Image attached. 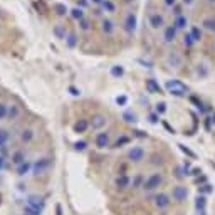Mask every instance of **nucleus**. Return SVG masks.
<instances>
[{
	"mask_svg": "<svg viewBox=\"0 0 215 215\" xmlns=\"http://www.w3.org/2000/svg\"><path fill=\"white\" fill-rule=\"evenodd\" d=\"M165 88L168 89V93L173 94V96H178V98H185L188 94V86L183 84L178 79H168L165 82Z\"/></svg>",
	"mask_w": 215,
	"mask_h": 215,
	"instance_id": "nucleus-1",
	"label": "nucleus"
},
{
	"mask_svg": "<svg viewBox=\"0 0 215 215\" xmlns=\"http://www.w3.org/2000/svg\"><path fill=\"white\" fill-rule=\"evenodd\" d=\"M163 181H165V176L161 175L160 172L151 173V175L143 181V187L141 188L144 190V192H153V190H156L158 187H161V185H163Z\"/></svg>",
	"mask_w": 215,
	"mask_h": 215,
	"instance_id": "nucleus-2",
	"label": "nucleus"
},
{
	"mask_svg": "<svg viewBox=\"0 0 215 215\" xmlns=\"http://www.w3.org/2000/svg\"><path fill=\"white\" fill-rule=\"evenodd\" d=\"M144 148L140 146V144H136V146H131L130 150H128V160L131 161V163H141V161L144 160Z\"/></svg>",
	"mask_w": 215,
	"mask_h": 215,
	"instance_id": "nucleus-3",
	"label": "nucleus"
},
{
	"mask_svg": "<svg viewBox=\"0 0 215 215\" xmlns=\"http://www.w3.org/2000/svg\"><path fill=\"white\" fill-rule=\"evenodd\" d=\"M153 204L158 210H167L168 207L172 205V198L170 195H167V193H156L155 197H153Z\"/></svg>",
	"mask_w": 215,
	"mask_h": 215,
	"instance_id": "nucleus-4",
	"label": "nucleus"
},
{
	"mask_svg": "<svg viewBox=\"0 0 215 215\" xmlns=\"http://www.w3.org/2000/svg\"><path fill=\"white\" fill-rule=\"evenodd\" d=\"M188 197V188L183 187V185H176V187H173L172 190V198L175 202H178V204H181V202H185Z\"/></svg>",
	"mask_w": 215,
	"mask_h": 215,
	"instance_id": "nucleus-5",
	"label": "nucleus"
},
{
	"mask_svg": "<svg viewBox=\"0 0 215 215\" xmlns=\"http://www.w3.org/2000/svg\"><path fill=\"white\" fill-rule=\"evenodd\" d=\"M167 66L178 69V67H181V66H183V57H181L178 52H170V54L167 56Z\"/></svg>",
	"mask_w": 215,
	"mask_h": 215,
	"instance_id": "nucleus-6",
	"label": "nucleus"
},
{
	"mask_svg": "<svg viewBox=\"0 0 215 215\" xmlns=\"http://www.w3.org/2000/svg\"><path fill=\"white\" fill-rule=\"evenodd\" d=\"M131 178L128 175H125V173H121V175H118L116 176V180H114V187H116L118 190H126V188H130L131 187Z\"/></svg>",
	"mask_w": 215,
	"mask_h": 215,
	"instance_id": "nucleus-7",
	"label": "nucleus"
},
{
	"mask_svg": "<svg viewBox=\"0 0 215 215\" xmlns=\"http://www.w3.org/2000/svg\"><path fill=\"white\" fill-rule=\"evenodd\" d=\"M136 24H138L136 15L133 14V12H130V14L126 15V19H125V30L128 32V34H133V32L136 30Z\"/></svg>",
	"mask_w": 215,
	"mask_h": 215,
	"instance_id": "nucleus-8",
	"label": "nucleus"
},
{
	"mask_svg": "<svg viewBox=\"0 0 215 215\" xmlns=\"http://www.w3.org/2000/svg\"><path fill=\"white\" fill-rule=\"evenodd\" d=\"M109 133H106V131H103V133H98L96 138H94V143H96L98 148H108L109 146Z\"/></svg>",
	"mask_w": 215,
	"mask_h": 215,
	"instance_id": "nucleus-9",
	"label": "nucleus"
},
{
	"mask_svg": "<svg viewBox=\"0 0 215 215\" xmlns=\"http://www.w3.org/2000/svg\"><path fill=\"white\" fill-rule=\"evenodd\" d=\"M150 25L153 29H160L165 25V17L161 14H158V12H153V14H150Z\"/></svg>",
	"mask_w": 215,
	"mask_h": 215,
	"instance_id": "nucleus-10",
	"label": "nucleus"
},
{
	"mask_svg": "<svg viewBox=\"0 0 215 215\" xmlns=\"http://www.w3.org/2000/svg\"><path fill=\"white\" fill-rule=\"evenodd\" d=\"M175 37H176V27L173 25H167L165 27V32H163V40L167 44H172L173 40H175Z\"/></svg>",
	"mask_w": 215,
	"mask_h": 215,
	"instance_id": "nucleus-11",
	"label": "nucleus"
},
{
	"mask_svg": "<svg viewBox=\"0 0 215 215\" xmlns=\"http://www.w3.org/2000/svg\"><path fill=\"white\" fill-rule=\"evenodd\" d=\"M146 89H148V93H153V94H160V93H163V89H161V86H160V82L156 81V79H153V77H150V79H146Z\"/></svg>",
	"mask_w": 215,
	"mask_h": 215,
	"instance_id": "nucleus-12",
	"label": "nucleus"
},
{
	"mask_svg": "<svg viewBox=\"0 0 215 215\" xmlns=\"http://www.w3.org/2000/svg\"><path fill=\"white\" fill-rule=\"evenodd\" d=\"M195 74H197L198 79H207V77H208V74H210L208 66H207L205 62H198L195 66Z\"/></svg>",
	"mask_w": 215,
	"mask_h": 215,
	"instance_id": "nucleus-13",
	"label": "nucleus"
},
{
	"mask_svg": "<svg viewBox=\"0 0 215 215\" xmlns=\"http://www.w3.org/2000/svg\"><path fill=\"white\" fill-rule=\"evenodd\" d=\"M106 123H108L106 116H103V114H94L93 121H91V128H93V130H101L103 126H106Z\"/></svg>",
	"mask_w": 215,
	"mask_h": 215,
	"instance_id": "nucleus-14",
	"label": "nucleus"
},
{
	"mask_svg": "<svg viewBox=\"0 0 215 215\" xmlns=\"http://www.w3.org/2000/svg\"><path fill=\"white\" fill-rule=\"evenodd\" d=\"M89 126H91V123L88 119H77L74 123V133H86Z\"/></svg>",
	"mask_w": 215,
	"mask_h": 215,
	"instance_id": "nucleus-15",
	"label": "nucleus"
},
{
	"mask_svg": "<svg viewBox=\"0 0 215 215\" xmlns=\"http://www.w3.org/2000/svg\"><path fill=\"white\" fill-rule=\"evenodd\" d=\"M27 205L32 207V208H35V210H40V212L44 210V200L39 198V197H29Z\"/></svg>",
	"mask_w": 215,
	"mask_h": 215,
	"instance_id": "nucleus-16",
	"label": "nucleus"
},
{
	"mask_svg": "<svg viewBox=\"0 0 215 215\" xmlns=\"http://www.w3.org/2000/svg\"><path fill=\"white\" fill-rule=\"evenodd\" d=\"M49 167V158H40L39 161H35L34 163V173L35 175H39V173H42V172H45V168Z\"/></svg>",
	"mask_w": 215,
	"mask_h": 215,
	"instance_id": "nucleus-17",
	"label": "nucleus"
},
{
	"mask_svg": "<svg viewBox=\"0 0 215 215\" xmlns=\"http://www.w3.org/2000/svg\"><path fill=\"white\" fill-rule=\"evenodd\" d=\"M101 29H103V32H104V34L111 35L114 32V22H113V20H109V19H103Z\"/></svg>",
	"mask_w": 215,
	"mask_h": 215,
	"instance_id": "nucleus-18",
	"label": "nucleus"
},
{
	"mask_svg": "<svg viewBox=\"0 0 215 215\" xmlns=\"http://www.w3.org/2000/svg\"><path fill=\"white\" fill-rule=\"evenodd\" d=\"M52 34L57 37V39H61V40H66V37H67V32H66V27L64 25H61V24H57V25H54L52 29Z\"/></svg>",
	"mask_w": 215,
	"mask_h": 215,
	"instance_id": "nucleus-19",
	"label": "nucleus"
},
{
	"mask_svg": "<svg viewBox=\"0 0 215 215\" xmlns=\"http://www.w3.org/2000/svg\"><path fill=\"white\" fill-rule=\"evenodd\" d=\"M32 167H34V163H30V161H25V163L19 165V167H17V175L19 176H25L27 173H30Z\"/></svg>",
	"mask_w": 215,
	"mask_h": 215,
	"instance_id": "nucleus-20",
	"label": "nucleus"
},
{
	"mask_svg": "<svg viewBox=\"0 0 215 215\" xmlns=\"http://www.w3.org/2000/svg\"><path fill=\"white\" fill-rule=\"evenodd\" d=\"M79 42V39H77L76 32H67V37H66V45H67L69 49H74Z\"/></svg>",
	"mask_w": 215,
	"mask_h": 215,
	"instance_id": "nucleus-21",
	"label": "nucleus"
},
{
	"mask_svg": "<svg viewBox=\"0 0 215 215\" xmlns=\"http://www.w3.org/2000/svg\"><path fill=\"white\" fill-rule=\"evenodd\" d=\"M202 25H204V29H207V30L215 32V17H213V15L205 17L204 20H202Z\"/></svg>",
	"mask_w": 215,
	"mask_h": 215,
	"instance_id": "nucleus-22",
	"label": "nucleus"
},
{
	"mask_svg": "<svg viewBox=\"0 0 215 215\" xmlns=\"http://www.w3.org/2000/svg\"><path fill=\"white\" fill-rule=\"evenodd\" d=\"M32 140H34V131H32L30 128L22 130V133H20V141L22 143H30Z\"/></svg>",
	"mask_w": 215,
	"mask_h": 215,
	"instance_id": "nucleus-23",
	"label": "nucleus"
},
{
	"mask_svg": "<svg viewBox=\"0 0 215 215\" xmlns=\"http://www.w3.org/2000/svg\"><path fill=\"white\" fill-rule=\"evenodd\" d=\"M25 153H24V151H15L14 153V155H12V163H14V165H17V167H19V165H22V163H25Z\"/></svg>",
	"mask_w": 215,
	"mask_h": 215,
	"instance_id": "nucleus-24",
	"label": "nucleus"
},
{
	"mask_svg": "<svg viewBox=\"0 0 215 215\" xmlns=\"http://www.w3.org/2000/svg\"><path fill=\"white\" fill-rule=\"evenodd\" d=\"M205 207H207V197L205 195H198L195 198V208H197V212L205 210Z\"/></svg>",
	"mask_w": 215,
	"mask_h": 215,
	"instance_id": "nucleus-25",
	"label": "nucleus"
},
{
	"mask_svg": "<svg viewBox=\"0 0 215 215\" xmlns=\"http://www.w3.org/2000/svg\"><path fill=\"white\" fill-rule=\"evenodd\" d=\"M109 74H111L113 77H121L123 74H125V67H123V66H119V64H116V66H111Z\"/></svg>",
	"mask_w": 215,
	"mask_h": 215,
	"instance_id": "nucleus-26",
	"label": "nucleus"
},
{
	"mask_svg": "<svg viewBox=\"0 0 215 215\" xmlns=\"http://www.w3.org/2000/svg\"><path fill=\"white\" fill-rule=\"evenodd\" d=\"M187 24H188V20H187L185 15H176L175 24H173V25H175L176 30H178V29H185V27H187Z\"/></svg>",
	"mask_w": 215,
	"mask_h": 215,
	"instance_id": "nucleus-27",
	"label": "nucleus"
},
{
	"mask_svg": "<svg viewBox=\"0 0 215 215\" xmlns=\"http://www.w3.org/2000/svg\"><path fill=\"white\" fill-rule=\"evenodd\" d=\"M123 119H125L126 123L135 125V123L138 121V116H136V113H133V111H125V113H123Z\"/></svg>",
	"mask_w": 215,
	"mask_h": 215,
	"instance_id": "nucleus-28",
	"label": "nucleus"
},
{
	"mask_svg": "<svg viewBox=\"0 0 215 215\" xmlns=\"http://www.w3.org/2000/svg\"><path fill=\"white\" fill-rule=\"evenodd\" d=\"M52 9H54V12H56L57 15H61V17L67 14V7H66V3L57 2V3H54V7H52Z\"/></svg>",
	"mask_w": 215,
	"mask_h": 215,
	"instance_id": "nucleus-29",
	"label": "nucleus"
},
{
	"mask_svg": "<svg viewBox=\"0 0 215 215\" xmlns=\"http://www.w3.org/2000/svg\"><path fill=\"white\" fill-rule=\"evenodd\" d=\"M20 113H22V111H20V108H19L17 104H12V106L9 108V118H10V119H17V118L20 116Z\"/></svg>",
	"mask_w": 215,
	"mask_h": 215,
	"instance_id": "nucleus-30",
	"label": "nucleus"
},
{
	"mask_svg": "<svg viewBox=\"0 0 215 215\" xmlns=\"http://www.w3.org/2000/svg\"><path fill=\"white\" fill-rule=\"evenodd\" d=\"M213 192V187L210 183H204L198 187V195H208V193Z\"/></svg>",
	"mask_w": 215,
	"mask_h": 215,
	"instance_id": "nucleus-31",
	"label": "nucleus"
},
{
	"mask_svg": "<svg viewBox=\"0 0 215 215\" xmlns=\"http://www.w3.org/2000/svg\"><path fill=\"white\" fill-rule=\"evenodd\" d=\"M101 5H103V9H104L106 12H109V14H114V12H116V5H114L111 0H103Z\"/></svg>",
	"mask_w": 215,
	"mask_h": 215,
	"instance_id": "nucleus-32",
	"label": "nucleus"
},
{
	"mask_svg": "<svg viewBox=\"0 0 215 215\" xmlns=\"http://www.w3.org/2000/svg\"><path fill=\"white\" fill-rule=\"evenodd\" d=\"M71 15H72V19H76V20H82V19H84V12H82V9H79V7L72 9Z\"/></svg>",
	"mask_w": 215,
	"mask_h": 215,
	"instance_id": "nucleus-33",
	"label": "nucleus"
},
{
	"mask_svg": "<svg viewBox=\"0 0 215 215\" xmlns=\"http://www.w3.org/2000/svg\"><path fill=\"white\" fill-rule=\"evenodd\" d=\"M190 34H192V37H193L195 42H198V40L202 39V32H200V29H198L197 25H193L192 29H190Z\"/></svg>",
	"mask_w": 215,
	"mask_h": 215,
	"instance_id": "nucleus-34",
	"label": "nucleus"
},
{
	"mask_svg": "<svg viewBox=\"0 0 215 215\" xmlns=\"http://www.w3.org/2000/svg\"><path fill=\"white\" fill-rule=\"evenodd\" d=\"M128 143H130V138H128V136H121V138H118L116 141H114L113 146L114 148H121V146H125V144H128Z\"/></svg>",
	"mask_w": 215,
	"mask_h": 215,
	"instance_id": "nucleus-35",
	"label": "nucleus"
},
{
	"mask_svg": "<svg viewBox=\"0 0 215 215\" xmlns=\"http://www.w3.org/2000/svg\"><path fill=\"white\" fill-rule=\"evenodd\" d=\"M9 116V106L5 103H0V119H5Z\"/></svg>",
	"mask_w": 215,
	"mask_h": 215,
	"instance_id": "nucleus-36",
	"label": "nucleus"
},
{
	"mask_svg": "<svg viewBox=\"0 0 215 215\" xmlns=\"http://www.w3.org/2000/svg\"><path fill=\"white\" fill-rule=\"evenodd\" d=\"M9 141V133L5 130H0V148L5 146V143Z\"/></svg>",
	"mask_w": 215,
	"mask_h": 215,
	"instance_id": "nucleus-37",
	"label": "nucleus"
},
{
	"mask_svg": "<svg viewBox=\"0 0 215 215\" xmlns=\"http://www.w3.org/2000/svg\"><path fill=\"white\" fill-rule=\"evenodd\" d=\"M178 148H180V150H181V151L185 153V155H188L190 158H193V160L197 158V155H195V153H193L192 150H190V148H187V146H185V144H181V143H178Z\"/></svg>",
	"mask_w": 215,
	"mask_h": 215,
	"instance_id": "nucleus-38",
	"label": "nucleus"
},
{
	"mask_svg": "<svg viewBox=\"0 0 215 215\" xmlns=\"http://www.w3.org/2000/svg\"><path fill=\"white\" fill-rule=\"evenodd\" d=\"M183 44L187 45V47H192V45L195 44V40H193V37H192V34H190V32H187V34H185V37H183Z\"/></svg>",
	"mask_w": 215,
	"mask_h": 215,
	"instance_id": "nucleus-39",
	"label": "nucleus"
},
{
	"mask_svg": "<svg viewBox=\"0 0 215 215\" xmlns=\"http://www.w3.org/2000/svg\"><path fill=\"white\" fill-rule=\"evenodd\" d=\"M79 27H81V30H89L91 29V20L84 17L82 20H79Z\"/></svg>",
	"mask_w": 215,
	"mask_h": 215,
	"instance_id": "nucleus-40",
	"label": "nucleus"
},
{
	"mask_svg": "<svg viewBox=\"0 0 215 215\" xmlns=\"http://www.w3.org/2000/svg\"><path fill=\"white\" fill-rule=\"evenodd\" d=\"M86 146H88V143H86V141H76V143H74V150H76V151H84Z\"/></svg>",
	"mask_w": 215,
	"mask_h": 215,
	"instance_id": "nucleus-41",
	"label": "nucleus"
},
{
	"mask_svg": "<svg viewBox=\"0 0 215 215\" xmlns=\"http://www.w3.org/2000/svg\"><path fill=\"white\" fill-rule=\"evenodd\" d=\"M167 113V103H158L156 104V114H165Z\"/></svg>",
	"mask_w": 215,
	"mask_h": 215,
	"instance_id": "nucleus-42",
	"label": "nucleus"
},
{
	"mask_svg": "<svg viewBox=\"0 0 215 215\" xmlns=\"http://www.w3.org/2000/svg\"><path fill=\"white\" fill-rule=\"evenodd\" d=\"M116 104H118V106H126V104H128V96H125V94L118 96V98H116Z\"/></svg>",
	"mask_w": 215,
	"mask_h": 215,
	"instance_id": "nucleus-43",
	"label": "nucleus"
},
{
	"mask_svg": "<svg viewBox=\"0 0 215 215\" xmlns=\"http://www.w3.org/2000/svg\"><path fill=\"white\" fill-rule=\"evenodd\" d=\"M40 213H42L40 210H35V208H32V207L25 205V215H40Z\"/></svg>",
	"mask_w": 215,
	"mask_h": 215,
	"instance_id": "nucleus-44",
	"label": "nucleus"
},
{
	"mask_svg": "<svg viewBox=\"0 0 215 215\" xmlns=\"http://www.w3.org/2000/svg\"><path fill=\"white\" fill-rule=\"evenodd\" d=\"M69 93H71L72 94V96H81V91L79 89H77V88H74V86H69Z\"/></svg>",
	"mask_w": 215,
	"mask_h": 215,
	"instance_id": "nucleus-45",
	"label": "nucleus"
},
{
	"mask_svg": "<svg viewBox=\"0 0 215 215\" xmlns=\"http://www.w3.org/2000/svg\"><path fill=\"white\" fill-rule=\"evenodd\" d=\"M148 119H150L151 125H156V123H158V114H156V113H151L150 116H148Z\"/></svg>",
	"mask_w": 215,
	"mask_h": 215,
	"instance_id": "nucleus-46",
	"label": "nucleus"
},
{
	"mask_svg": "<svg viewBox=\"0 0 215 215\" xmlns=\"http://www.w3.org/2000/svg\"><path fill=\"white\" fill-rule=\"evenodd\" d=\"M161 163H163V160H161V156H158V155H153L151 165H161Z\"/></svg>",
	"mask_w": 215,
	"mask_h": 215,
	"instance_id": "nucleus-47",
	"label": "nucleus"
},
{
	"mask_svg": "<svg viewBox=\"0 0 215 215\" xmlns=\"http://www.w3.org/2000/svg\"><path fill=\"white\" fill-rule=\"evenodd\" d=\"M200 173H202L200 168H192V170H190V175H192V176H198Z\"/></svg>",
	"mask_w": 215,
	"mask_h": 215,
	"instance_id": "nucleus-48",
	"label": "nucleus"
},
{
	"mask_svg": "<svg viewBox=\"0 0 215 215\" xmlns=\"http://www.w3.org/2000/svg\"><path fill=\"white\" fill-rule=\"evenodd\" d=\"M133 133H135V136H138V138H146V133H144V131L136 130V131H133Z\"/></svg>",
	"mask_w": 215,
	"mask_h": 215,
	"instance_id": "nucleus-49",
	"label": "nucleus"
},
{
	"mask_svg": "<svg viewBox=\"0 0 215 215\" xmlns=\"http://www.w3.org/2000/svg\"><path fill=\"white\" fill-rule=\"evenodd\" d=\"M5 168V156L0 155V170H3Z\"/></svg>",
	"mask_w": 215,
	"mask_h": 215,
	"instance_id": "nucleus-50",
	"label": "nucleus"
},
{
	"mask_svg": "<svg viewBox=\"0 0 215 215\" xmlns=\"http://www.w3.org/2000/svg\"><path fill=\"white\" fill-rule=\"evenodd\" d=\"M193 3H195V0H183V5H187V7L193 5Z\"/></svg>",
	"mask_w": 215,
	"mask_h": 215,
	"instance_id": "nucleus-51",
	"label": "nucleus"
},
{
	"mask_svg": "<svg viewBox=\"0 0 215 215\" xmlns=\"http://www.w3.org/2000/svg\"><path fill=\"white\" fill-rule=\"evenodd\" d=\"M175 2H176V0H165V3H167L168 7H173V5H175Z\"/></svg>",
	"mask_w": 215,
	"mask_h": 215,
	"instance_id": "nucleus-52",
	"label": "nucleus"
},
{
	"mask_svg": "<svg viewBox=\"0 0 215 215\" xmlns=\"http://www.w3.org/2000/svg\"><path fill=\"white\" fill-rule=\"evenodd\" d=\"M198 215H207V212H205V210H200V212H198Z\"/></svg>",
	"mask_w": 215,
	"mask_h": 215,
	"instance_id": "nucleus-53",
	"label": "nucleus"
},
{
	"mask_svg": "<svg viewBox=\"0 0 215 215\" xmlns=\"http://www.w3.org/2000/svg\"><path fill=\"white\" fill-rule=\"evenodd\" d=\"M94 3H103V0H93Z\"/></svg>",
	"mask_w": 215,
	"mask_h": 215,
	"instance_id": "nucleus-54",
	"label": "nucleus"
},
{
	"mask_svg": "<svg viewBox=\"0 0 215 215\" xmlns=\"http://www.w3.org/2000/svg\"><path fill=\"white\" fill-rule=\"evenodd\" d=\"M208 2H210V3H215V0H208Z\"/></svg>",
	"mask_w": 215,
	"mask_h": 215,
	"instance_id": "nucleus-55",
	"label": "nucleus"
},
{
	"mask_svg": "<svg viewBox=\"0 0 215 215\" xmlns=\"http://www.w3.org/2000/svg\"><path fill=\"white\" fill-rule=\"evenodd\" d=\"M24 215H25V213H24Z\"/></svg>",
	"mask_w": 215,
	"mask_h": 215,
	"instance_id": "nucleus-56",
	"label": "nucleus"
}]
</instances>
